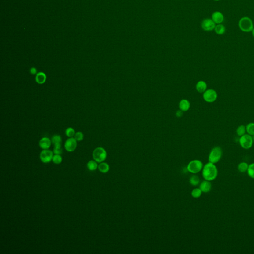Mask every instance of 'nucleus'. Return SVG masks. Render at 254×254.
Returning a JSON list of instances; mask_svg holds the SVG:
<instances>
[{
    "mask_svg": "<svg viewBox=\"0 0 254 254\" xmlns=\"http://www.w3.org/2000/svg\"><path fill=\"white\" fill-rule=\"evenodd\" d=\"M218 171L216 164L212 163H207L204 165L202 169V176L204 180L212 181L218 176Z\"/></svg>",
    "mask_w": 254,
    "mask_h": 254,
    "instance_id": "nucleus-1",
    "label": "nucleus"
},
{
    "mask_svg": "<svg viewBox=\"0 0 254 254\" xmlns=\"http://www.w3.org/2000/svg\"><path fill=\"white\" fill-rule=\"evenodd\" d=\"M238 25L240 29L245 32L252 31L254 28L252 20L247 16L242 17L239 21Z\"/></svg>",
    "mask_w": 254,
    "mask_h": 254,
    "instance_id": "nucleus-2",
    "label": "nucleus"
},
{
    "mask_svg": "<svg viewBox=\"0 0 254 254\" xmlns=\"http://www.w3.org/2000/svg\"><path fill=\"white\" fill-rule=\"evenodd\" d=\"M222 156V148L220 147L217 146L214 147L210 151L208 160L209 162L216 164L220 161Z\"/></svg>",
    "mask_w": 254,
    "mask_h": 254,
    "instance_id": "nucleus-3",
    "label": "nucleus"
},
{
    "mask_svg": "<svg viewBox=\"0 0 254 254\" xmlns=\"http://www.w3.org/2000/svg\"><path fill=\"white\" fill-rule=\"evenodd\" d=\"M203 167L204 165L201 160L194 159L189 163L187 165V170L191 173L195 174L202 171Z\"/></svg>",
    "mask_w": 254,
    "mask_h": 254,
    "instance_id": "nucleus-4",
    "label": "nucleus"
},
{
    "mask_svg": "<svg viewBox=\"0 0 254 254\" xmlns=\"http://www.w3.org/2000/svg\"><path fill=\"white\" fill-rule=\"evenodd\" d=\"M107 155L106 151L102 147H97L93 151V158L97 162L101 163L105 161Z\"/></svg>",
    "mask_w": 254,
    "mask_h": 254,
    "instance_id": "nucleus-5",
    "label": "nucleus"
},
{
    "mask_svg": "<svg viewBox=\"0 0 254 254\" xmlns=\"http://www.w3.org/2000/svg\"><path fill=\"white\" fill-rule=\"evenodd\" d=\"M239 142L240 145L242 148L245 150H249L253 146L254 140L252 136L246 134L240 136Z\"/></svg>",
    "mask_w": 254,
    "mask_h": 254,
    "instance_id": "nucleus-6",
    "label": "nucleus"
},
{
    "mask_svg": "<svg viewBox=\"0 0 254 254\" xmlns=\"http://www.w3.org/2000/svg\"><path fill=\"white\" fill-rule=\"evenodd\" d=\"M217 93L216 90L212 89H209L205 90L203 94V98L206 102L212 103L217 99Z\"/></svg>",
    "mask_w": 254,
    "mask_h": 254,
    "instance_id": "nucleus-7",
    "label": "nucleus"
},
{
    "mask_svg": "<svg viewBox=\"0 0 254 254\" xmlns=\"http://www.w3.org/2000/svg\"><path fill=\"white\" fill-rule=\"evenodd\" d=\"M53 153L54 152L53 151L49 149L43 150L40 154V159L41 161L44 163H47L51 162L52 160L54 155Z\"/></svg>",
    "mask_w": 254,
    "mask_h": 254,
    "instance_id": "nucleus-8",
    "label": "nucleus"
},
{
    "mask_svg": "<svg viewBox=\"0 0 254 254\" xmlns=\"http://www.w3.org/2000/svg\"><path fill=\"white\" fill-rule=\"evenodd\" d=\"M216 24L210 19H205L202 20L201 24L202 29L205 31H210L215 28Z\"/></svg>",
    "mask_w": 254,
    "mask_h": 254,
    "instance_id": "nucleus-9",
    "label": "nucleus"
},
{
    "mask_svg": "<svg viewBox=\"0 0 254 254\" xmlns=\"http://www.w3.org/2000/svg\"><path fill=\"white\" fill-rule=\"evenodd\" d=\"M65 150L68 152H73L77 147V141L74 137L69 138L65 142L64 145Z\"/></svg>",
    "mask_w": 254,
    "mask_h": 254,
    "instance_id": "nucleus-10",
    "label": "nucleus"
},
{
    "mask_svg": "<svg viewBox=\"0 0 254 254\" xmlns=\"http://www.w3.org/2000/svg\"><path fill=\"white\" fill-rule=\"evenodd\" d=\"M51 140L47 137H43L40 140L39 145L43 150H48L52 144Z\"/></svg>",
    "mask_w": 254,
    "mask_h": 254,
    "instance_id": "nucleus-11",
    "label": "nucleus"
},
{
    "mask_svg": "<svg viewBox=\"0 0 254 254\" xmlns=\"http://www.w3.org/2000/svg\"><path fill=\"white\" fill-rule=\"evenodd\" d=\"M212 19L216 24H221L223 21L224 16L221 12L219 11L214 12L212 16Z\"/></svg>",
    "mask_w": 254,
    "mask_h": 254,
    "instance_id": "nucleus-12",
    "label": "nucleus"
},
{
    "mask_svg": "<svg viewBox=\"0 0 254 254\" xmlns=\"http://www.w3.org/2000/svg\"><path fill=\"white\" fill-rule=\"evenodd\" d=\"M212 183L210 181L205 180L201 183L199 188L201 190L202 193H207L210 192L212 190Z\"/></svg>",
    "mask_w": 254,
    "mask_h": 254,
    "instance_id": "nucleus-13",
    "label": "nucleus"
},
{
    "mask_svg": "<svg viewBox=\"0 0 254 254\" xmlns=\"http://www.w3.org/2000/svg\"><path fill=\"white\" fill-rule=\"evenodd\" d=\"M47 77L45 73L43 72H39L37 73L35 77L36 82L39 85H42L46 81Z\"/></svg>",
    "mask_w": 254,
    "mask_h": 254,
    "instance_id": "nucleus-14",
    "label": "nucleus"
},
{
    "mask_svg": "<svg viewBox=\"0 0 254 254\" xmlns=\"http://www.w3.org/2000/svg\"><path fill=\"white\" fill-rule=\"evenodd\" d=\"M179 108L181 111H188L190 107V103L188 100L182 99L179 103Z\"/></svg>",
    "mask_w": 254,
    "mask_h": 254,
    "instance_id": "nucleus-15",
    "label": "nucleus"
},
{
    "mask_svg": "<svg viewBox=\"0 0 254 254\" xmlns=\"http://www.w3.org/2000/svg\"><path fill=\"white\" fill-rule=\"evenodd\" d=\"M207 89L206 82L203 81H200L196 85V89L198 93H204Z\"/></svg>",
    "mask_w": 254,
    "mask_h": 254,
    "instance_id": "nucleus-16",
    "label": "nucleus"
},
{
    "mask_svg": "<svg viewBox=\"0 0 254 254\" xmlns=\"http://www.w3.org/2000/svg\"><path fill=\"white\" fill-rule=\"evenodd\" d=\"M98 169L99 171L102 173H106L109 172L110 169V167L109 164L107 163L102 162L100 163L98 166Z\"/></svg>",
    "mask_w": 254,
    "mask_h": 254,
    "instance_id": "nucleus-17",
    "label": "nucleus"
},
{
    "mask_svg": "<svg viewBox=\"0 0 254 254\" xmlns=\"http://www.w3.org/2000/svg\"><path fill=\"white\" fill-rule=\"evenodd\" d=\"M214 30L217 34L222 35L225 33L226 28L222 24H217V25H216Z\"/></svg>",
    "mask_w": 254,
    "mask_h": 254,
    "instance_id": "nucleus-18",
    "label": "nucleus"
},
{
    "mask_svg": "<svg viewBox=\"0 0 254 254\" xmlns=\"http://www.w3.org/2000/svg\"><path fill=\"white\" fill-rule=\"evenodd\" d=\"M249 166V164L245 162H242L238 164L237 168L240 172L241 173H245L247 171L248 168Z\"/></svg>",
    "mask_w": 254,
    "mask_h": 254,
    "instance_id": "nucleus-19",
    "label": "nucleus"
},
{
    "mask_svg": "<svg viewBox=\"0 0 254 254\" xmlns=\"http://www.w3.org/2000/svg\"><path fill=\"white\" fill-rule=\"evenodd\" d=\"M98 164L95 160H90L87 163V167L89 170H95L97 169V168H98Z\"/></svg>",
    "mask_w": 254,
    "mask_h": 254,
    "instance_id": "nucleus-20",
    "label": "nucleus"
},
{
    "mask_svg": "<svg viewBox=\"0 0 254 254\" xmlns=\"http://www.w3.org/2000/svg\"><path fill=\"white\" fill-rule=\"evenodd\" d=\"M200 179L197 175H194L191 177L190 179V183L192 186H196L200 184Z\"/></svg>",
    "mask_w": 254,
    "mask_h": 254,
    "instance_id": "nucleus-21",
    "label": "nucleus"
},
{
    "mask_svg": "<svg viewBox=\"0 0 254 254\" xmlns=\"http://www.w3.org/2000/svg\"><path fill=\"white\" fill-rule=\"evenodd\" d=\"M52 143L54 145L56 144H61L62 142V139L61 138V136L58 135H55L52 137Z\"/></svg>",
    "mask_w": 254,
    "mask_h": 254,
    "instance_id": "nucleus-22",
    "label": "nucleus"
},
{
    "mask_svg": "<svg viewBox=\"0 0 254 254\" xmlns=\"http://www.w3.org/2000/svg\"><path fill=\"white\" fill-rule=\"evenodd\" d=\"M246 132L252 136H254V123H250L246 126Z\"/></svg>",
    "mask_w": 254,
    "mask_h": 254,
    "instance_id": "nucleus-23",
    "label": "nucleus"
},
{
    "mask_svg": "<svg viewBox=\"0 0 254 254\" xmlns=\"http://www.w3.org/2000/svg\"><path fill=\"white\" fill-rule=\"evenodd\" d=\"M202 192L200 188H195L192 190L191 192V196L194 198H200L202 194Z\"/></svg>",
    "mask_w": 254,
    "mask_h": 254,
    "instance_id": "nucleus-24",
    "label": "nucleus"
},
{
    "mask_svg": "<svg viewBox=\"0 0 254 254\" xmlns=\"http://www.w3.org/2000/svg\"><path fill=\"white\" fill-rule=\"evenodd\" d=\"M246 128L244 125H240L237 128L236 130V134L238 136H241L246 134Z\"/></svg>",
    "mask_w": 254,
    "mask_h": 254,
    "instance_id": "nucleus-25",
    "label": "nucleus"
},
{
    "mask_svg": "<svg viewBox=\"0 0 254 254\" xmlns=\"http://www.w3.org/2000/svg\"><path fill=\"white\" fill-rule=\"evenodd\" d=\"M247 173L251 178L254 179V163L249 164Z\"/></svg>",
    "mask_w": 254,
    "mask_h": 254,
    "instance_id": "nucleus-26",
    "label": "nucleus"
},
{
    "mask_svg": "<svg viewBox=\"0 0 254 254\" xmlns=\"http://www.w3.org/2000/svg\"><path fill=\"white\" fill-rule=\"evenodd\" d=\"M65 134L68 138H73V137H74V135H75V131L73 128L69 127L66 130Z\"/></svg>",
    "mask_w": 254,
    "mask_h": 254,
    "instance_id": "nucleus-27",
    "label": "nucleus"
},
{
    "mask_svg": "<svg viewBox=\"0 0 254 254\" xmlns=\"http://www.w3.org/2000/svg\"><path fill=\"white\" fill-rule=\"evenodd\" d=\"M52 161L56 164H60L62 162V158L60 154H55L53 155Z\"/></svg>",
    "mask_w": 254,
    "mask_h": 254,
    "instance_id": "nucleus-28",
    "label": "nucleus"
},
{
    "mask_svg": "<svg viewBox=\"0 0 254 254\" xmlns=\"http://www.w3.org/2000/svg\"><path fill=\"white\" fill-rule=\"evenodd\" d=\"M53 152L55 154L61 155L62 153V148L61 144L54 145V147L53 149Z\"/></svg>",
    "mask_w": 254,
    "mask_h": 254,
    "instance_id": "nucleus-29",
    "label": "nucleus"
},
{
    "mask_svg": "<svg viewBox=\"0 0 254 254\" xmlns=\"http://www.w3.org/2000/svg\"><path fill=\"white\" fill-rule=\"evenodd\" d=\"M74 138L77 140V142H81L82 140H83V138H84V135H83L82 132H75Z\"/></svg>",
    "mask_w": 254,
    "mask_h": 254,
    "instance_id": "nucleus-30",
    "label": "nucleus"
},
{
    "mask_svg": "<svg viewBox=\"0 0 254 254\" xmlns=\"http://www.w3.org/2000/svg\"><path fill=\"white\" fill-rule=\"evenodd\" d=\"M30 73L32 75H36L37 73V71L36 68L34 67H32L30 69Z\"/></svg>",
    "mask_w": 254,
    "mask_h": 254,
    "instance_id": "nucleus-31",
    "label": "nucleus"
},
{
    "mask_svg": "<svg viewBox=\"0 0 254 254\" xmlns=\"http://www.w3.org/2000/svg\"><path fill=\"white\" fill-rule=\"evenodd\" d=\"M176 113H177V114H176V115H177L178 117L181 116L182 115V112L181 111H178Z\"/></svg>",
    "mask_w": 254,
    "mask_h": 254,
    "instance_id": "nucleus-32",
    "label": "nucleus"
},
{
    "mask_svg": "<svg viewBox=\"0 0 254 254\" xmlns=\"http://www.w3.org/2000/svg\"><path fill=\"white\" fill-rule=\"evenodd\" d=\"M252 35H253V37H254V29H253V31H252Z\"/></svg>",
    "mask_w": 254,
    "mask_h": 254,
    "instance_id": "nucleus-33",
    "label": "nucleus"
},
{
    "mask_svg": "<svg viewBox=\"0 0 254 254\" xmlns=\"http://www.w3.org/2000/svg\"><path fill=\"white\" fill-rule=\"evenodd\" d=\"M213 1H214L218 2L220 1V0H213Z\"/></svg>",
    "mask_w": 254,
    "mask_h": 254,
    "instance_id": "nucleus-34",
    "label": "nucleus"
}]
</instances>
